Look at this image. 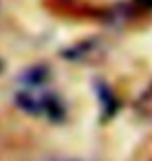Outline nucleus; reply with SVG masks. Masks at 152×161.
<instances>
[{
	"label": "nucleus",
	"instance_id": "obj_1",
	"mask_svg": "<svg viewBox=\"0 0 152 161\" xmlns=\"http://www.w3.org/2000/svg\"><path fill=\"white\" fill-rule=\"evenodd\" d=\"M17 105L31 115H48L50 119H63L65 107L54 92H42L40 88H27L17 94Z\"/></svg>",
	"mask_w": 152,
	"mask_h": 161
},
{
	"label": "nucleus",
	"instance_id": "obj_2",
	"mask_svg": "<svg viewBox=\"0 0 152 161\" xmlns=\"http://www.w3.org/2000/svg\"><path fill=\"white\" fill-rule=\"evenodd\" d=\"M46 80H48V69L42 65L31 67V69H27L21 75V84H23L25 88H42L46 84Z\"/></svg>",
	"mask_w": 152,
	"mask_h": 161
},
{
	"label": "nucleus",
	"instance_id": "obj_3",
	"mask_svg": "<svg viewBox=\"0 0 152 161\" xmlns=\"http://www.w3.org/2000/svg\"><path fill=\"white\" fill-rule=\"evenodd\" d=\"M98 94H100V101H102V111H104V115H113L117 111V101H115L111 88L98 82Z\"/></svg>",
	"mask_w": 152,
	"mask_h": 161
}]
</instances>
